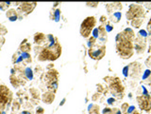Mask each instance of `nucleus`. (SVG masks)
Segmentation results:
<instances>
[{
  "label": "nucleus",
  "instance_id": "f257e3e1",
  "mask_svg": "<svg viewBox=\"0 0 151 114\" xmlns=\"http://www.w3.org/2000/svg\"><path fill=\"white\" fill-rule=\"evenodd\" d=\"M116 48L117 51L120 54L122 58H129L133 54V46H132V42L128 39L125 38L122 33H118L116 36Z\"/></svg>",
  "mask_w": 151,
  "mask_h": 114
},
{
  "label": "nucleus",
  "instance_id": "f03ea898",
  "mask_svg": "<svg viewBox=\"0 0 151 114\" xmlns=\"http://www.w3.org/2000/svg\"><path fill=\"white\" fill-rule=\"evenodd\" d=\"M60 53H62V47L58 42H56L54 45L47 46L46 48L43 49L38 56V59L40 61H45V60L53 61L59 58Z\"/></svg>",
  "mask_w": 151,
  "mask_h": 114
},
{
  "label": "nucleus",
  "instance_id": "7ed1b4c3",
  "mask_svg": "<svg viewBox=\"0 0 151 114\" xmlns=\"http://www.w3.org/2000/svg\"><path fill=\"white\" fill-rule=\"evenodd\" d=\"M95 18L93 16H89L87 17L83 22L81 23L80 27V34L83 37H88L91 34V31H93V27L95 26Z\"/></svg>",
  "mask_w": 151,
  "mask_h": 114
},
{
  "label": "nucleus",
  "instance_id": "20e7f679",
  "mask_svg": "<svg viewBox=\"0 0 151 114\" xmlns=\"http://www.w3.org/2000/svg\"><path fill=\"white\" fill-rule=\"evenodd\" d=\"M12 100V92L5 86H0V111H2L7 104Z\"/></svg>",
  "mask_w": 151,
  "mask_h": 114
},
{
  "label": "nucleus",
  "instance_id": "39448f33",
  "mask_svg": "<svg viewBox=\"0 0 151 114\" xmlns=\"http://www.w3.org/2000/svg\"><path fill=\"white\" fill-rule=\"evenodd\" d=\"M143 15V9L142 6L131 4L129 6V10L127 13V18L128 19H136L141 18V16Z\"/></svg>",
  "mask_w": 151,
  "mask_h": 114
},
{
  "label": "nucleus",
  "instance_id": "423d86ee",
  "mask_svg": "<svg viewBox=\"0 0 151 114\" xmlns=\"http://www.w3.org/2000/svg\"><path fill=\"white\" fill-rule=\"evenodd\" d=\"M105 51H106V47L105 46H96L95 45L93 47L90 48L89 49V55L91 56V58L95 59V60H99L101 59L102 57L105 55Z\"/></svg>",
  "mask_w": 151,
  "mask_h": 114
},
{
  "label": "nucleus",
  "instance_id": "0eeeda50",
  "mask_svg": "<svg viewBox=\"0 0 151 114\" xmlns=\"http://www.w3.org/2000/svg\"><path fill=\"white\" fill-rule=\"evenodd\" d=\"M137 101L141 109L146 110V111H149L151 109V97L149 94L138 96Z\"/></svg>",
  "mask_w": 151,
  "mask_h": 114
},
{
  "label": "nucleus",
  "instance_id": "6e6552de",
  "mask_svg": "<svg viewBox=\"0 0 151 114\" xmlns=\"http://www.w3.org/2000/svg\"><path fill=\"white\" fill-rule=\"evenodd\" d=\"M111 92H113V95H115V96H118V97H123V95H122V92H123L124 90V88H123V86L121 85L120 83V81L119 79H114L113 81V83H111Z\"/></svg>",
  "mask_w": 151,
  "mask_h": 114
},
{
  "label": "nucleus",
  "instance_id": "1a4fd4ad",
  "mask_svg": "<svg viewBox=\"0 0 151 114\" xmlns=\"http://www.w3.org/2000/svg\"><path fill=\"white\" fill-rule=\"evenodd\" d=\"M146 47V39L145 38H142V37H137L135 39V44H134V48L136 49V51L138 53H142L145 51Z\"/></svg>",
  "mask_w": 151,
  "mask_h": 114
},
{
  "label": "nucleus",
  "instance_id": "9d476101",
  "mask_svg": "<svg viewBox=\"0 0 151 114\" xmlns=\"http://www.w3.org/2000/svg\"><path fill=\"white\" fill-rule=\"evenodd\" d=\"M35 7H36L35 2H33V3H22L21 6L19 7V9H18V12H19V13L27 14V13H31Z\"/></svg>",
  "mask_w": 151,
  "mask_h": 114
},
{
  "label": "nucleus",
  "instance_id": "9b49d317",
  "mask_svg": "<svg viewBox=\"0 0 151 114\" xmlns=\"http://www.w3.org/2000/svg\"><path fill=\"white\" fill-rule=\"evenodd\" d=\"M57 80H58V71L55 70H49L45 75V82L47 86L51 85L53 83H56Z\"/></svg>",
  "mask_w": 151,
  "mask_h": 114
},
{
  "label": "nucleus",
  "instance_id": "f8f14e48",
  "mask_svg": "<svg viewBox=\"0 0 151 114\" xmlns=\"http://www.w3.org/2000/svg\"><path fill=\"white\" fill-rule=\"evenodd\" d=\"M55 99V93L52 91H47L42 95V100L45 104H51Z\"/></svg>",
  "mask_w": 151,
  "mask_h": 114
},
{
  "label": "nucleus",
  "instance_id": "ddd939ff",
  "mask_svg": "<svg viewBox=\"0 0 151 114\" xmlns=\"http://www.w3.org/2000/svg\"><path fill=\"white\" fill-rule=\"evenodd\" d=\"M45 35L44 33H37L35 35H34V42L36 43V44L38 45H41L43 44V43L45 42Z\"/></svg>",
  "mask_w": 151,
  "mask_h": 114
},
{
  "label": "nucleus",
  "instance_id": "4468645a",
  "mask_svg": "<svg viewBox=\"0 0 151 114\" xmlns=\"http://www.w3.org/2000/svg\"><path fill=\"white\" fill-rule=\"evenodd\" d=\"M6 15L10 21H16L18 19V14L15 10H9L6 13Z\"/></svg>",
  "mask_w": 151,
  "mask_h": 114
},
{
  "label": "nucleus",
  "instance_id": "2eb2a0df",
  "mask_svg": "<svg viewBox=\"0 0 151 114\" xmlns=\"http://www.w3.org/2000/svg\"><path fill=\"white\" fill-rule=\"evenodd\" d=\"M122 34L124 35L125 38H127L130 41L134 38V33H133V31H132L131 28H126L123 33H122Z\"/></svg>",
  "mask_w": 151,
  "mask_h": 114
},
{
  "label": "nucleus",
  "instance_id": "dca6fc26",
  "mask_svg": "<svg viewBox=\"0 0 151 114\" xmlns=\"http://www.w3.org/2000/svg\"><path fill=\"white\" fill-rule=\"evenodd\" d=\"M143 80L146 84H151V70H146L145 72H143Z\"/></svg>",
  "mask_w": 151,
  "mask_h": 114
},
{
  "label": "nucleus",
  "instance_id": "f3484780",
  "mask_svg": "<svg viewBox=\"0 0 151 114\" xmlns=\"http://www.w3.org/2000/svg\"><path fill=\"white\" fill-rule=\"evenodd\" d=\"M30 48H31L30 47V43H27V40H24V42L20 46V49L23 52H28V51H30Z\"/></svg>",
  "mask_w": 151,
  "mask_h": 114
},
{
  "label": "nucleus",
  "instance_id": "a211bd4d",
  "mask_svg": "<svg viewBox=\"0 0 151 114\" xmlns=\"http://www.w3.org/2000/svg\"><path fill=\"white\" fill-rule=\"evenodd\" d=\"M88 110L91 114H99V106L96 105H93V104L90 105Z\"/></svg>",
  "mask_w": 151,
  "mask_h": 114
},
{
  "label": "nucleus",
  "instance_id": "6ab92c4d",
  "mask_svg": "<svg viewBox=\"0 0 151 114\" xmlns=\"http://www.w3.org/2000/svg\"><path fill=\"white\" fill-rule=\"evenodd\" d=\"M10 83L14 88H18L20 86V79H18L16 76L12 75L10 76Z\"/></svg>",
  "mask_w": 151,
  "mask_h": 114
},
{
  "label": "nucleus",
  "instance_id": "aec40b11",
  "mask_svg": "<svg viewBox=\"0 0 151 114\" xmlns=\"http://www.w3.org/2000/svg\"><path fill=\"white\" fill-rule=\"evenodd\" d=\"M121 16H122L121 13L120 12H116V13H114L113 15L111 17V20L113 21V22H114V23H117V22H119V20L121 19Z\"/></svg>",
  "mask_w": 151,
  "mask_h": 114
},
{
  "label": "nucleus",
  "instance_id": "412c9836",
  "mask_svg": "<svg viewBox=\"0 0 151 114\" xmlns=\"http://www.w3.org/2000/svg\"><path fill=\"white\" fill-rule=\"evenodd\" d=\"M30 94H31V96H32V98L38 99V100L40 99V92H39V90H37V88H30Z\"/></svg>",
  "mask_w": 151,
  "mask_h": 114
},
{
  "label": "nucleus",
  "instance_id": "4be33fe9",
  "mask_svg": "<svg viewBox=\"0 0 151 114\" xmlns=\"http://www.w3.org/2000/svg\"><path fill=\"white\" fill-rule=\"evenodd\" d=\"M21 56H22L23 58V61H26L27 64L31 62V56L28 52H23L22 54H21Z\"/></svg>",
  "mask_w": 151,
  "mask_h": 114
},
{
  "label": "nucleus",
  "instance_id": "5701e85b",
  "mask_svg": "<svg viewBox=\"0 0 151 114\" xmlns=\"http://www.w3.org/2000/svg\"><path fill=\"white\" fill-rule=\"evenodd\" d=\"M143 18H136L131 22V25L135 28H140L141 27L142 23H143Z\"/></svg>",
  "mask_w": 151,
  "mask_h": 114
},
{
  "label": "nucleus",
  "instance_id": "b1692460",
  "mask_svg": "<svg viewBox=\"0 0 151 114\" xmlns=\"http://www.w3.org/2000/svg\"><path fill=\"white\" fill-rule=\"evenodd\" d=\"M25 75L27 76V78L28 80H32V78H33V73H32V70L30 67H27L26 70H25Z\"/></svg>",
  "mask_w": 151,
  "mask_h": 114
},
{
  "label": "nucleus",
  "instance_id": "393cba45",
  "mask_svg": "<svg viewBox=\"0 0 151 114\" xmlns=\"http://www.w3.org/2000/svg\"><path fill=\"white\" fill-rule=\"evenodd\" d=\"M60 10H56L55 12H53V16H51V18H52V20H55L58 22L60 20Z\"/></svg>",
  "mask_w": 151,
  "mask_h": 114
},
{
  "label": "nucleus",
  "instance_id": "a878e982",
  "mask_svg": "<svg viewBox=\"0 0 151 114\" xmlns=\"http://www.w3.org/2000/svg\"><path fill=\"white\" fill-rule=\"evenodd\" d=\"M12 3L10 2H1L0 3V10H6L7 7H9Z\"/></svg>",
  "mask_w": 151,
  "mask_h": 114
},
{
  "label": "nucleus",
  "instance_id": "bb28decb",
  "mask_svg": "<svg viewBox=\"0 0 151 114\" xmlns=\"http://www.w3.org/2000/svg\"><path fill=\"white\" fill-rule=\"evenodd\" d=\"M95 45V37H92L91 39H89V41H88V46H89V48H92V47H93Z\"/></svg>",
  "mask_w": 151,
  "mask_h": 114
},
{
  "label": "nucleus",
  "instance_id": "cd10ccee",
  "mask_svg": "<svg viewBox=\"0 0 151 114\" xmlns=\"http://www.w3.org/2000/svg\"><path fill=\"white\" fill-rule=\"evenodd\" d=\"M139 36L140 37H142V38H146V36H147V33H146V31H143V30H142V31H139Z\"/></svg>",
  "mask_w": 151,
  "mask_h": 114
},
{
  "label": "nucleus",
  "instance_id": "c85d7f7f",
  "mask_svg": "<svg viewBox=\"0 0 151 114\" xmlns=\"http://www.w3.org/2000/svg\"><path fill=\"white\" fill-rule=\"evenodd\" d=\"M7 28L4 27V26H2V25H0V35H4L7 33Z\"/></svg>",
  "mask_w": 151,
  "mask_h": 114
},
{
  "label": "nucleus",
  "instance_id": "c756f323",
  "mask_svg": "<svg viewBox=\"0 0 151 114\" xmlns=\"http://www.w3.org/2000/svg\"><path fill=\"white\" fill-rule=\"evenodd\" d=\"M93 37H95V39L99 37V31H98V28H95V30H93Z\"/></svg>",
  "mask_w": 151,
  "mask_h": 114
},
{
  "label": "nucleus",
  "instance_id": "7c9ffc66",
  "mask_svg": "<svg viewBox=\"0 0 151 114\" xmlns=\"http://www.w3.org/2000/svg\"><path fill=\"white\" fill-rule=\"evenodd\" d=\"M45 113V109L41 108V106H38L37 108H36V114H44Z\"/></svg>",
  "mask_w": 151,
  "mask_h": 114
},
{
  "label": "nucleus",
  "instance_id": "2f4dec72",
  "mask_svg": "<svg viewBox=\"0 0 151 114\" xmlns=\"http://www.w3.org/2000/svg\"><path fill=\"white\" fill-rule=\"evenodd\" d=\"M103 114H113V110H111V109L105 108L103 110Z\"/></svg>",
  "mask_w": 151,
  "mask_h": 114
},
{
  "label": "nucleus",
  "instance_id": "473e14b6",
  "mask_svg": "<svg viewBox=\"0 0 151 114\" xmlns=\"http://www.w3.org/2000/svg\"><path fill=\"white\" fill-rule=\"evenodd\" d=\"M19 108H20V105L18 104L17 102H14V103H13V109H14V110H18Z\"/></svg>",
  "mask_w": 151,
  "mask_h": 114
},
{
  "label": "nucleus",
  "instance_id": "72a5a7b5",
  "mask_svg": "<svg viewBox=\"0 0 151 114\" xmlns=\"http://www.w3.org/2000/svg\"><path fill=\"white\" fill-rule=\"evenodd\" d=\"M105 30H106V31H111L113 30V28L111 27V25H109V24H108V25H106V27H105Z\"/></svg>",
  "mask_w": 151,
  "mask_h": 114
},
{
  "label": "nucleus",
  "instance_id": "f704fd0d",
  "mask_svg": "<svg viewBox=\"0 0 151 114\" xmlns=\"http://www.w3.org/2000/svg\"><path fill=\"white\" fill-rule=\"evenodd\" d=\"M128 106H129L128 104H123V106H122V110H123V111H127Z\"/></svg>",
  "mask_w": 151,
  "mask_h": 114
},
{
  "label": "nucleus",
  "instance_id": "c9c22d12",
  "mask_svg": "<svg viewBox=\"0 0 151 114\" xmlns=\"http://www.w3.org/2000/svg\"><path fill=\"white\" fill-rule=\"evenodd\" d=\"M114 102H115V100H114L113 98H110V99H108V104H110V105H113V104H114Z\"/></svg>",
  "mask_w": 151,
  "mask_h": 114
},
{
  "label": "nucleus",
  "instance_id": "e433bc0d",
  "mask_svg": "<svg viewBox=\"0 0 151 114\" xmlns=\"http://www.w3.org/2000/svg\"><path fill=\"white\" fill-rule=\"evenodd\" d=\"M113 110V114H122L121 113V110H119L118 108H114V109H111Z\"/></svg>",
  "mask_w": 151,
  "mask_h": 114
},
{
  "label": "nucleus",
  "instance_id": "4c0bfd02",
  "mask_svg": "<svg viewBox=\"0 0 151 114\" xmlns=\"http://www.w3.org/2000/svg\"><path fill=\"white\" fill-rule=\"evenodd\" d=\"M4 43H5V38L1 36L0 37V48H1V46L4 44Z\"/></svg>",
  "mask_w": 151,
  "mask_h": 114
},
{
  "label": "nucleus",
  "instance_id": "58836bf2",
  "mask_svg": "<svg viewBox=\"0 0 151 114\" xmlns=\"http://www.w3.org/2000/svg\"><path fill=\"white\" fill-rule=\"evenodd\" d=\"M97 4H98V3L97 2H95V3H87V5L88 6H92V7H96V6H97Z\"/></svg>",
  "mask_w": 151,
  "mask_h": 114
},
{
  "label": "nucleus",
  "instance_id": "ea45409f",
  "mask_svg": "<svg viewBox=\"0 0 151 114\" xmlns=\"http://www.w3.org/2000/svg\"><path fill=\"white\" fill-rule=\"evenodd\" d=\"M147 30L149 31V33H150V34H151V19H150V21H149L148 25H147Z\"/></svg>",
  "mask_w": 151,
  "mask_h": 114
},
{
  "label": "nucleus",
  "instance_id": "a19ab883",
  "mask_svg": "<svg viewBox=\"0 0 151 114\" xmlns=\"http://www.w3.org/2000/svg\"><path fill=\"white\" fill-rule=\"evenodd\" d=\"M107 18H106V17L105 16H101V19H100V21H101V22H104V21H105Z\"/></svg>",
  "mask_w": 151,
  "mask_h": 114
},
{
  "label": "nucleus",
  "instance_id": "79ce46f5",
  "mask_svg": "<svg viewBox=\"0 0 151 114\" xmlns=\"http://www.w3.org/2000/svg\"><path fill=\"white\" fill-rule=\"evenodd\" d=\"M20 114H31V113L28 112V111H23V112H21Z\"/></svg>",
  "mask_w": 151,
  "mask_h": 114
},
{
  "label": "nucleus",
  "instance_id": "37998d69",
  "mask_svg": "<svg viewBox=\"0 0 151 114\" xmlns=\"http://www.w3.org/2000/svg\"><path fill=\"white\" fill-rule=\"evenodd\" d=\"M125 114H139V113H138L137 111H134L133 113H127V112H126Z\"/></svg>",
  "mask_w": 151,
  "mask_h": 114
},
{
  "label": "nucleus",
  "instance_id": "c03bdc74",
  "mask_svg": "<svg viewBox=\"0 0 151 114\" xmlns=\"http://www.w3.org/2000/svg\"><path fill=\"white\" fill-rule=\"evenodd\" d=\"M52 67H53V65H52V64H50V65H49V66L47 67V69H51Z\"/></svg>",
  "mask_w": 151,
  "mask_h": 114
},
{
  "label": "nucleus",
  "instance_id": "a18cd8bd",
  "mask_svg": "<svg viewBox=\"0 0 151 114\" xmlns=\"http://www.w3.org/2000/svg\"><path fill=\"white\" fill-rule=\"evenodd\" d=\"M150 51H151V47H150Z\"/></svg>",
  "mask_w": 151,
  "mask_h": 114
}]
</instances>
